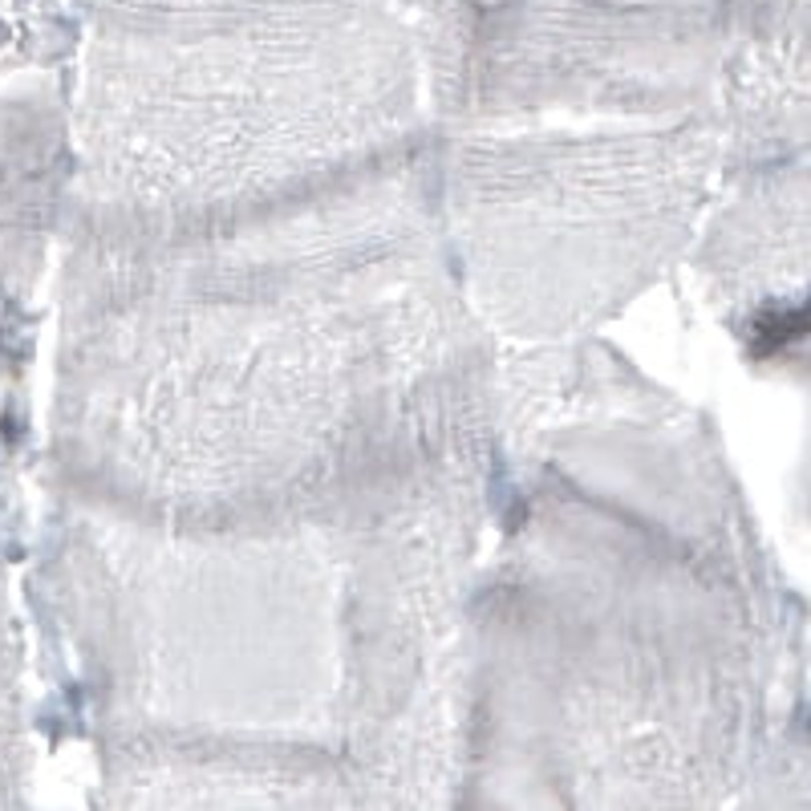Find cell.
<instances>
[{
  "mask_svg": "<svg viewBox=\"0 0 811 811\" xmlns=\"http://www.w3.org/2000/svg\"><path fill=\"white\" fill-rule=\"evenodd\" d=\"M808 333V309H775V313H763L751 329V342L759 354H783L791 342H803Z\"/></svg>",
  "mask_w": 811,
  "mask_h": 811,
  "instance_id": "cell-1",
  "label": "cell"
}]
</instances>
